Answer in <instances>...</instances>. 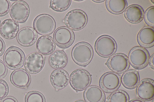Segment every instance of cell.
Here are the masks:
<instances>
[{
	"label": "cell",
	"instance_id": "cell-10",
	"mask_svg": "<svg viewBox=\"0 0 154 102\" xmlns=\"http://www.w3.org/2000/svg\"><path fill=\"white\" fill-rule=\"evenodd\" d=\"M106 64L110 69L117 74L125 72L130 67V63L127 56L122 53L112 55L108 59Z\"/></svg>",
	"mask_w": 154,
	"mask_h": 102
},
{
	"label": "cell",
	"instance_id": "cell-1",
	"mask_svg": "<svg viewBox=\"0 0 154 102\" xmlns=\"http://www.w3.org/2000/svg\"><path fill=\"white\" fill-rule=\"evenodd\" d=\"M71 56L74 61L80 66L87 65L93 56V50L91 45L86 42L78 43L73 47Z\"/></svg>",
	"mask_w": 154,
	"mask_h": 102
},
{
	"label": "cell",
	"instance_id": "cell-9",
	"mask_svg": "<svg viewBox=\"0 0 154 102\" xmlns=\"http://www.w3.org/2000/svg\"><path fill=\"white\" fill-rule=\"evenodd\" d=\"M9 11L11 17L13 20L17 23H23L28 19L30 8L25 1H17L11 5Z\"/></svg>",
	"mask_w": 154,
	"mask_h": 102
},
{
	"label": "cell",
	"instance_id": "cell-34",
	"mask_svg": "<svg viewBox=\"0 0 154 102\" xmlns=\"http://www.w3.org/2000/svg\"><path fill=\"white\" fill-rule=\"evenodd\" d=\"M154 54H153L151 56V57L150 58L149 60V65L152 69H154Z\"/></svg>",
	"mask_w": 154,
	"mask_h": 102
},
{
	"label": "cell",
	"instance_id": "cell-35",
	"mask_svg": "<svg viewBox=\"0 0 154 102\" xmlns=\"http://www.w3.org/2000/svg\"><path fill=\"white\" fill-rule=\"evenodd\" d=\"M130 102H145L143 100H140V99H134L131 100Z\"/></svg>",
	"mask_w": 154,
	"mask_h": 102
},
{
	"label": "cell",
	"instance_id": "cell-7",
	"mask_svg": "<svg viewBox=\"0 0 154 102\" xmlns=\"http://www.w3.org/2000/svg\"><path fill=\"white\" fill-rule=\"evenodd\" d=\"M91 77L90 74L86 70L78 69L71 74L70 77V83L75 90H84L91 83Z\"/></svg>",
	"mask_w": 154,
	"mask_h": 102
},
{
	"label": "cell",
	"instance_id": "cell-5",
	"mask_svg": "<svg viewBox=\"0 0 154 102\" xmlns=\"http://www.w3.org/2000/svg\"><path fill=\"white\" fill-rule=\"evenodd\" d=\"M88 16L83 11L74 9L69 12L64 18V22L70 29L78 31L86 25Z\"/></svg>",
	"mask_w": 154,
	"mask_h": 102
},
{
	"label": "cell",
	"instance_id": "cell-25",
	"mask_svg": "<svg viewBox=\"0 0 154 102\" xmlns=\"http://www.w3.org/2000/svg\"><path fill=\"white\" fill-rule=\"evenodd\" d=\"M71 3V0H51L50 7L56 11L63 12L69 8Z\"/></svg>",
	"mask_w": 154,
	"mask_h": 102
},
{
	"label": "cell",
	"instance_id": "cell-12",
	"mask_svg": "<svg viewBox=\"0 0 154 102\" xmlns=\"http://www.w3.org/2000/svg\"><path fill=\"white\" fill-rule=\"evenodd\" d=\"M121 78L116 73L108 72L105 73L100 78V86L104 91L111 92L117 90L120 86Z\"/></svg>",
	"mask_w": 154,
	"mask_h": 102
},
{
	"label": "cell",
	"instance_id": "cell-38",
	"mask_svg": "<svg viewBox=\"0 0 154 102\" xmlns=\"http://www.w3.org/2000/svg\"><path fill=\"white\" fill-rule=\"evenodd\" d=\"M1 20H0V27H1Z\"/></svg>",
	"mask_w": 154,
	"mask_h": 102
},
{
	"label": "cell",
	"instance_id": "cell-32",
	"mask_svg": "<svg viewBox=\"0 0 154 102\" xmlns=\"http://www.w3.org/2000/svg\"><path fill=\"white\" fill-rule=\"evenodd\" d=\"M5 45L4 40L0 37V56H2L5 52Z\"/></svg>",
	"mask_w": 154,
	"mask_h": 102
},
{
	"label": "cell",
	"instance_id": "cell-11",
	"mask_svg": "<svg viewBox=\"0 0 154 102\" xmlns=\"http://www.w3.org/2000/svg\"><path fill=\"white\" fill-rule=\"evenodd\" d=\"M45 62V58L41 53L38 52L32 53L26 58L25 61V68L30 74H36L43 68Z\"/></svg>",
	"mask_w": 154,
	"mask_h": 102
},
{
	"label": "cell",
	"instance_id": "cell-26",
	"mask_svg": "<svg viewBox=\"0 0 154 102\" xmlns=\"http://www.w3.org/2000/svg\"><path fill=\"white\" fill-rule=\"evenodd\" d=\"M129 98L124 91L118 90L111 94L109 96L108 102H128Z\"/></svg>",
	"mask_w": 154,
	"mask_h": 102
},
{
	"label": "cell",
	"instance_id": "cell-27",
	"mask_svg": "<svg viewBox=\"0 0 154 102\" xmlns=\"http://www.w3.org/2000/svg\"><path fill=\"white\" fill-rule=\"evenodd\" d=\"M25 102H46L44 95L37 91L29 92L26 95Z\"/></svg>",
	"mask_w": 154,
	"mask_h": 102
},
{
	"label": "cell",
	"instance_id": "cell-31",
	"mask_svg": "<svg viewBox=\"0 0 154 102\" xmlns=\"http://www.w3.org/2000/svg\"><path fill=\"white\" fill-rule=\"evenodd\" d=\"M7 67L2 61L0 60V79L6 76L8 74Z\"/></svg>",
	"mask_w": 154,
	"mask_h": 102
},
{
	"label": "cell",
	"instance_id": "cell-33",
	"mask_svg": "<svg viewBox=\"0 0 154 102\" xmlns=\"http://www.w3.org/2000/svg\"><path fill=\"white\" fill-rule=\"evenodd\" d=\"M1 102H18V101L14 97L9 96L2 99Z\"/></svg>",
	"mask_w": 154,
	"mask_h": 102
},
{
	"label": "cell",
	"instance_id": "cell-4",
	"mask_svg": "<svg viewBox=\"0 0 154 102\" xmlns=\"http://www.w3.org/2000/svg\"><path fill=\"white\" fill-rule=\"evenodd\" d=\"M33 27L36 32L42 36L50 35L56 27L55 20L53 16L48 14L38 15L34 19Z\"/></svg>",
	"mask_w": 154,
	"mask_h": 102
},
{
	"label": "cell",
	"instance_id": "cell-29",
	"mask_svg": "<svg viewBox=\"0 0 154 102\" xmlns=\"http://www.w3.org/2000/svg\"><path fill=\"white\" fill-rule=\"evenodd\" d=\"M11 4L8 0H0V16H5L10 10Z\"/></svg>",
	"mask_w": 154,
	"mask_h": 102
},
{
	"label": "cell",
	"instance_id": "cell-37",
	"mask_svg": "<svg viewBox=\"0 0 154 102\" xmlns=\"http://www.w3.org/2000/svg\"><path fill=\"white\" fill-rule=\"evenodd\" d=\"M75 102H85V101H83V100H77V101H75Z\"/></svg>",
	"mask_w": 154,
	"mask_h": 102
},
{
	"label": "cell",
	"instance_id": "cell-21",
	"mask_svg": "<svg viewBox=\"0 0 154 102\" xmlns=\"http://www.w3.org/2000/svg\"><path fill=\"white\" fill-rule=\"evenodd\" d=\"M84 96L86 102H103L105 98V95L101 88L94 85L86 88Z\"/></svg>",
	"mask_w": 154,
	"mask_h": 102
},
{
	"label": "cell",
	"instance_id": "cell-13",
	"mask_svg": "<svg viewBox=\"0 0 154 102\" xmlns=\"http://www.w3.org/2000/svg\"><path fill=\"white\" fill-rule=\"evenodd\" d=\"M136 94L139 99L148 101L154 97V82L153 80L146 78L143 80L138 84Z\"/></svg>",
	"mask_w": 154,
	"mask_h": 102
},
{
	"label": "cell",
	"instance_id": "cell-6",
	"mask_svg": "<svg viewBox=\"0 0 154 102\" xmlns=\"http://www.w3.org/2000/svg\"><path fill=\"white\" fill-rule=\"evenodd\" d=\"M149 57V53L146 49L142 47L136 46L130 50L128 58L133 67L141 69L146 66Z\"/></svg>",
	"mask_w": 154,
	"mask_h": 102
},
{
	"label": "cell",
	"instance_id": "cell-3",
	"mask_svg": "<svg viewBox=\"0 0 154 102\" xmlns=\"http://www.w3.org/2000/svg\"><path fill=\"white\" fill-rule=\"evenodd\" d=\"M117 46L115 40L108 35H102L96 40L95 49L101 57L107 58L112 56L116 52Z\"/></svg>",
	"mask_w": 154,
	"mask_h": 102
},
{
	"label": "cell",
	"instance_id": "cell-2",
	"mask_svg": "<svg viewBox=\"0 0 154 102\" xmlns=\"http://www.w3.org/2000/svg\"><path fill=\"white\" fill-rule=\"evenodd\" d=\"M3 60L7 67L10 69L16 70L20 68L24 65L25 55L20 48L11 46L5 52Z\"/></svg>",
	"mask_w": 154,
	"mask_h": 102
},
{
	"label": "cell",
	"instance_id": "cell-19",
	"mask_svg": "<svg viewBox=\"0 0 154 102\" xmlns=\"http://www.w3.org/2000/svg\"><path fill=\"white\" fill-rule=\"evenodd\" d=\"M138 43L144 47L149 48L154 46V29L146 26L141 29L137 36Z\"/></svg>",
	"mask_w": 154,
	"mask_h": 102
},
{
	"label": "cell",
	"instance_id": "cell-36",
	"mask_svg": "<svg viewBox=\"0 0 154 102\" xmlns=\"http://www.w3.org/2000/svg\"><path fill=\"white\" fill-rule=\"evenodd\" d=\"M93 1V2H96V3H101L102 2H104V1H105L104 0H103V1H94V0H93V1Z\"/></svg>",
	"mask_w": 154,
	"mask_h": 102
},
{
	"label": "cell",
	"instance_id": "cell-28",
	"mask_svg": "<svg viewBox=\"0 0 154 102\" xmlns=\"http://www.w3.org/2000/svg\"><path fill=\"white\" fill-rule=\"evenodd\" d=\"M144 20L148 25L154 26V6L148 8L146 10L144 15Z\"/></svg>",
	"mask_w": 154,
	"mask_h": 102
},
{
	"label": "cell",
	"instance_id": "cell-20",
	"mask_svg": "<svg viewBox=\"0 0 154 102\" xmlns=\"http://www.w3.org/2000/svg\"><path fill=\"white\" fill-rule=\"evenodd\" d=\"M144 10L140 5H130L125 10V16L128 21L132 23H137L142 21L144 16Z\"/></svg>",
	"mask_w": 154,
	"mask_h": 102
},
{
	"label": "cell",
	"instance_id": "cell-8",
	"mask_svg": "<svg viewBox=\"0 0 154 102\" xmlns=\"http://www.w3.org/2000/svg\"><path fill=\"white\" fill-rule=\"evenodd\" d=\"M53 39L58 46L67 48L72 45L75 39L73 32L65 26L57 28L53 34Z\"/></svg>",
	"mask_w": 154,
	"mask_h": 102
},
{
	"label": "cell",
	"instance_id": "cell-16",
	"mask_svg": "<svg viewBox=\"0 0 154 102\" xmlns=\"http://www.w3.org/2000/svg\"><path fill=\"white\" fill-rule=\"evenodd\" d=\"M50 81L56 91H59L66 87L68 85L69 81V75L64 70H55L51 74Z\"/></svg>",
	"mask_w": 154,
	"mask_h": 102
},
{
	"label": "cell",
	"instance_id": "cell-17",
	"mask_svg": "<svg viewBox=\"0 0 154 102\" xmlns=\"http://www.w3.org/2000/svg\"><path fill=\"white\" fill-rule=\"evenodd\" d=\"M19 31L18 23L12 19L4 20L0 27V34L5 39H13Z\"/></svg>",
	"mask_w": 154,
	"mask_h": 102
},
{
	"label": "cell",
	"instance_id": "cell-18",
	"mask_svg": "<svg viewBox=\"0 0 154 102\" xmlns=\"http://www.w3.org/2000/svg\"><path fill=\"white\" fill-rule=\"evenodd\" d=\"M36 47L41 54L47 56L53 53L55 50L56 44L51 36H42L37 41Z\"/></svg>",
	"mask_w": 154,
	"mask_h": 102
},
{
	"label": "cell",
	"instance_id": "cell-14",
	"mask_svg": "<svg viewBox=\"0 0 154 102\" xmlns=\"http://www.w3.org/2000/svg\"><path fill=\"white\" fill-rule=\"evenodd\" d=\"M10 80L12 85L16 87L26 88L30 85L31 77L26 70L24 69H18L12 72Z\"/></svg>",
	"mask_w": 154,
	"mask_h": 102
},
{
	"label": "cell",
	"instance_id": "cell-24",
	"mask_svg": "<svg viewBox=\"0 0 154 102\" xmlns=\"http://www.w3.org/2000/svg\"><path fill=\"white\" fill-rule=\"evenodd\" d=\"M106 3L109 11L115 14L123 13L128 6L126 0H107Z\"/></svg>",
	"mask_w": 154,
	"mask_h": 102
},
{
	"label": "cell",
	"instance_id": "cell-23",
	"mask_svg": "<svg viewBox=\"0 0 154 102\" xmlns=\"http://www.w3.org/2000/svg\"><path fill=\"white\" fill-rule=\"evenodd\" d=\"M121 81L125 88L133 89L137 86L139 82V74L135 70H128L122 75Z\"/></svg>",
	"mask_w": 154,
	"mask_h": 102
},
{
	"label": "cell",
	"instance_id": "cell-39",
	"mask_svg": "<svg viewBox=\"0 0 154 102\" xmlns=\"http://www.w3.org/2000/svg\"></svg>",
	"mask_w": 154,
	"mask_h": 102
},
{
	"label": "cell",
	"instance_id": "cell-30",
	"mask_svg": "<svg viewBox=\"0 0 154 102\" xmlns=\"http://www.w3.org/2000/svg\"><path fill=\"white\" fill-rule=\"evenodd\" d=\"M9 92L8 84L3 80H0V100L6 97Z\"/></svg>",
	"mask_w": 154,
	"mask_h": 102
},
{
	"label": "cell",
	"instance_id": "cell-40",
	"mask_svg": "<svg viewBox=\"0 0 154 102\" xmlns=\"http://www.w3.org/2000/svg\"><path fill=\"white\" fill-rule=\"evenodd\" d=\"M152 102H154V100H152Z\"/></svg>",
	"mask_w": 154,
	"mask_h": 102
},
{
	"label": "cell",
	"instance_id": "cell-15",
	"mask_svg": "<svg viewBox=\"0 0 154 102\" xmlns=\"http://www.w3.org/2000/svg\"><path fill=\"white\" fill-rule=\"evenodd\" d=\"M37 37V33L34 28L31 27H25L19 30L17 35V40L21 46L28 47L35 43Z\"/></svg>",
	"mask_w": 154,
	"mask_h": 102
},
{
	"label": "cell",
	"instance_id": "cell-22",
	"mask_svg": "<svg viewBox=\"0 0 154 102\" xmlns=\"http://www.w3.org/2000/svg\"><path fill=\"white\" fill-rule=\"evenodd\" d=\"M67 62V55L63 50L54 51L49 57V64L53 68L56 70L64 68L66 65Z\"/></svg>",
	"mask_w": 154,
	"mask_h": 102
}]
</instances>
